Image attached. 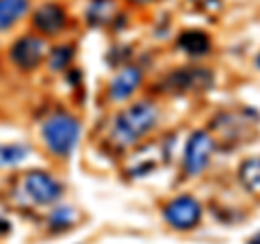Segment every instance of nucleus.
<instances>
[{"label": "nucleus", "instance_id": "obj_18", "mask_svg": "<svg viewBox=\"0 0 260 244\" xmlns=\"http://www.w3.org/2000/svg\"><path fill=\"white\" fill-rule=\"evenodd\" d=\"M130 3H135V5H148V3H152V0H130Z\"/></svg>", "mask_w": 260, "mask_h": 244}, {"label": "nucleus", "instance_id": "obj_17", "mask_svg": "<svg viewBox=\"0 0 260 244\" xmlns=\"http://www.w3.org/2000/svg\"><path fill=\"white\" fill-rule=\"evenodd\" d=\"M5 231H9V223H7V221H0V233H5Z\"/></svg>", "mask_w": 260, "mask_h": 244}, {"label": "nucleus", "instance_id": "obj_14", "mask_svg": "<svg viewBox=\"0 0 260 244\" xmlns=\"http://www.w3.org/2000/svg\"><path fill=\"white\" fill-rule=\"evenodd\" d=\"M30 153L28 145H0V167H13Z\"/></svg>", "mask_w": 260, "mask_h": 244}, {"label": "nucleus", "instance_id": "obj_8", "mask_svg": "<svg viewBox=\"0 0 260 244\" xmlns=\"http://www.w3.org/2000/svg\"><path fill=\"white\" fill-rule=\"evenodd\" d=\"M32 24H35L37 30L46 32V35H54V32H59L63 28V24H65V11H63V7L56 5V3L42 5L35 11V15H32Z\"/></svg>", "mask_w": 260, "mask_h": 244}, {"label": "nucleus", "instance_id": "obj_6", "mask_svg": "<svg viewBox=\"0 0 260 244\" xmlns=\"http://www.w3.org/2000/svg\"><path fill=\"white\" fill-rule=\"evenodd\" d=\"M24 190H26L28 197L39 203V206H48L61 197L63 186L54 180L50 173H44V171H32L24 180Z\"/></svg>", "mask_w": 260, "mask_h": 244}, {"label": "nucleus", "instance_id": "obj_13", "mask_svg": "<svg viewBox=\"0 0 260 244\" xmlns=\"http://www.w3.org/2000/svg\"><path fill=\"white\" fill-rule=\"evenodd\" d=\"M115 13V0H91L87 11L89 24H107L113 20Z\"/></svg>", "mask_w": 260, "mask_h": 244}, {"label": "nucleus", "instance_id": "obj_9", "mask_svg": "<svg viewBox=\"0 0 260 244\" xmlns=\"http://www.w3.org/2000/svg\"><path fill=\"white\" fill-rule=\"evenodd\" d=\"M139 85H141V71L137 67H124L111 83V97L117 102L126 100V97H130L137 91Z\"/></svg>", "mask_w": 260, "mask_h": 244}, {"label": "nucleus", "instance_id": "obj_2", "mask_svg": "<svg viewBox=\"0 0 260 244\" xmlns=\"http://www.w3.org/2000/svg\"><path fill=\"white\" fill-rule=\"evenodd\" d=\"M42 136L46 147L54 156H70L80 138V121L70 112H56L48 117L42 126Z\"/></svg>", "mask_w": 260, "mask_h": 244}, {"label": "nucleus", "instance_id": "obj_12", "mask_svg": "<svg viewBox=\"0 0 260 244\" xmlns=\"http://www.w3.org/2000/svg\"><path fill=\"white\" fill-rule=\"evenodd\" d=\"M239 180L249 192L260 194V158L245 160L239 169Z\"/></svg>", "mask_w": 260, "mask_h": 244}, {"label": "nucleus", "instance_id": "obj_5", "mask_svg": "<svg viewBox=\"0 0 260 244\" xmlns=\"http://www.w3.org/2000/svg\"><path fill=\"white\" fill-rule=\"evenodd\" d=\"M165 87L172 93L206 91V89L213 87V74L208 69H198V67L176 69L165 78Z\"/></svg>", "mask_w": 260, "mask_h": 244}, {"label": "nucleus", "instance_id": "obj_3", "mask_svg": "<svg viewBox=\"0 0 260 244\" xmlns=\"http://www.w3.org/2000/svg\"><path fill=\"white\" fill-rule=\"evenodd\" d=\"M165 221L174 227V229H193L202 218V206L198 199L191 194H180V197L172 199L162 210Z\"/></svg>", "mask_w": 260, "mask_h": 244}, {"label": "nucleus", "instance_id": "obj_10", "mask_svg": "<svg viewBox=\"0 0 260 244\" xmlns=\"http://www.w3.org/2000/svg\"><path fill=\"white\" fill-rule=\"evenodd\" d=\"M178 48L189 56H204L210 50V37L204 30H184L178 37Z\"/></svg>", "mask_w": 260, "mask_h": 244}, {"label": "nucleus", "instance_id": "obj_20", "mask_svg": "<svg viewBox=\"0 0 260 244\" xmlns=\"http://www.w3.org/2000/svg\"><path fill=\"white\" fill-rule=\"evenodd\" d=\"M256 63H258V67H260V54H258V61Z\"/></svg>", "mask_w": 260, "mask_h": 244}, {"label": "nucleus", "instance_id": "obj_15", "mask_svg": "<svg viewBox=\"0 0 260 244\" xmlns=\"http://www.w3.org/2000/svg\"><path fill=\"white\" fill-rule=\"evenodd\" d=\"M74 56V48L72 46H61V48H54L52 54H50V69L52 71H61L68 67V63L72 61Z\"/></svg>", "mask_w": 260, "mask_h": 244}, {"label": "nucleus", "instance_id": "obj_16", "mask_svg": "<svg viewBox=\"0 0 260 244\" xmlns=\"http://www.w3.org/2000/svg\"><path fill=\"white\" fill-rule=\"evenodd\" d=\"M74 210L72 208H56L54 212H52V216H50V225L52 227H70L72 223H74Z\"/></svg>", "mask_w": 260, "mask_h": 244}, {"label": "nucleus", "instance_id": "obj_4", "mask_svg": "<svg viewBox=\"0 0 260 244\" xmlns=\"http://www.w3.org/2000/svg\"><path fill=\"white\" fill-rule=\"evenodd\" d=\"M213 147H215L213 138H210V134L204 132V130H198V132H193L189 136L186 147H184V171H186V175L195 177L208 167Z\"/></svg>", "mask_w": 260, "mask_h": 244}, {"label": "nucleus", "instance_id": "obj_11", "mask_svg": "<svg viewBox=\"0 0 260 244\" xmlns=\"http://www.w3.org/2000/svg\"><path fill=\"white\" fill-rule=\"evenodd\" d=\"M28 11V0H0V30L11 28Z\"/></svg>", "mask_w": 260, "mask_h": 244}, {"label": "nucleus", "instance_id": "obj_7", "mask_svg": "<svg viewBox=\"0 0 260 244\" xmlns=\"http://www.w3.org/2000/svg\"><path fill=\"white\" fill-rule=\"evenodd\" d=\"M44 54H46V42L35 35H26L18 39L11 48V61L22 69L37 67L44 61Z\"/></svg>", "mask_w": 260, "mask_h": 244}, {"label": "nucleus", "instance_id": "obj_19", "mask_svg": "<svg viewBox=\"0 0 260 244\" xmlns=\"http://www.w3.org/2000/svg\"><path fill=\"white\" fill-rule=\"evenodd\" d=\"M249 244H260V235H256L254 240H249Z\"/></svg>", "mask_w": 260, "mask_h": 244}, {"label": "nucleus", "instance_id": "obj_1", "mask_svg": "<svg viewBox=\"0 0 260 244\" xmlns=\"http://www.w3.org/2000/svg\"><path fill=\"white\" fill-rule=\"evenodd\" d=\"M156 121H158V108L154 106V104H150V102L133 104L130 108L121 110L117 115L111 138L117 147H130V145H135L141 136L148 134L150 130L156 126Z\"/></svg>", "mask_w": 260, "mask_h": 244}]
</instances>
